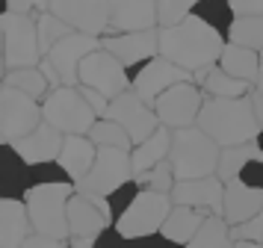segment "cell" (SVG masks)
<instances>
[{"label":"cell","instance_id":"obj_1","mask_svg":"<svg viewBox=\"0 0 263 248\" xmlns=\"http://www.w3.org/2000/svg\"><path fill=\"white\" fill-rule=\"evenodd\" d=\"M225 45V35L195 15L183 18L180 24H172V27H160V56L172 59L175 65L192 71V74L219 65Z\"/></svg>","mask_w":263,"mask_h":248},{"label":"cell","instance_id":"obj_50","mask_svg":"<svg viewBox=\"0 0 263 248\" xmlns=\"http://www.w3.org/2000/svg\"><path fill=\"white\" fill-rule=\"evenodd\" d=\"M254 89L263 94V50H260V74H257V83H254Z\"/></svg>","mask_w":263,"mask_h":248},{"label":"cell","instance_id":"obj_5","mask_svg":"<svg viewBox=\"0 0 263 248\" xmlns=\"http://www.w3.org/2000/svg\"><path fill=\"white\" fill-rule=\"evenodd\" d=\"M42 112H45V121L60 127L65 136L89 133L95 127V121L101 118L95 112V106L83 98L80 86H57V89H50L48 98L42 101Z\"/></svg>","mask_w":263,"mask_h":248},{"label":"cell","instance_id":"obj_7","mask_svg":"<svg viewBox=\"0 0 263 248\" xmlns=\"http://www.w3.org/2000/svg\"><path fill=\"white\" fill-rule=\"evenodd\" d=\"M175 207V201L168 192H154V189H142L133 204L116 219V227L124 239H136V236L160 234L166 224L168 213Z\"/></svg>","mask_w":263,"mask_h":248},{"label":"cell","instance_id":"obj_41","mask_svg":"<svg viewBox=\"0 0 263 248\" xmlns=\"http://www.w3.org/2000/svg\"><path fill=\"white\" fill-rule=\"evenodd\" d=\"M50 9V0H6V12L15 15H42Z\"/></svg>","mask_w":263,"mask_h":248},{"label":"cell","instance_id":"obj_19","mask_svg":"<svg viewBox=\"0 0 263 248\" xmlns=\"http://www.w3.org/2000/svg\"><path fill=\"white\" fill-rule=\"evenodd\" d=\"M62 142H65V133L60 127H53L50 121H42L36 130H30L27 136L15 139L12 145L18 148V154L27 163H53V160H60Z\"/></svg>","mask_w":263,"mask_h":248},{"label":"cell","instance_id":"obj_15","mask_svg":"<svg viewBox=\"0 0 263 248\" xmlns=\"http://www.w3.org/2000/svg\"><path fill=\"white\" fill-rule=\"evenodd\" d=\"M116 224L109 201L104 195H86V192H74L68 201V227L71 236H98L104 227Z\"/></svg>","mask_w":263,"mask_h":248},{"label":"cell","instance_id":"obj_12","mask_svg":"<svg viewBox=\"0 0 263 248\" xmlns=\"http://www.w3.org/2000/svg\"><path fill=\"white\" fill-rule=\"evenodd\" d=\"M107 118H116L121 127L130 133L133 145H139L142 139H148V136L160 127V116H157V109L151 104H145L133 89H127V92H121L119 98L109 101Z\"/></svg>","mask_w":263,"mask_h":248},{"label":"cell","instance_id":"obj_2","mask_svg":"<svg viewBox=\"0 0 263 248\" xmlns=\"http://www.w3.org/2000/svg\"><path fill=\"white\" fill-rule=\"evenodd\" d=\"M198 127L207 136H213L222 148L246 145V142H254L260 136L251 94H246V98H210L207 94L201 116H198Z\"/></svg>","mask_w":263,"mask_h":248},{"label":"cell","instance_id":"obj_11","mask_svg":"<svg viewBox=\"0 0 263 248\" xmlns=\"http://www.w3.org/2000/svg\"><path fill=\"white\" fill-rule=\"evenodd\" d=\"M133 160L130 151L124 148H98L95 165L92 171L77 183V192H86V195H104L107 198L112 189H119L121 183L133 180Z\"/></svg>","mask_w":263,"mask_h":248},{"label":"cell","instance_id":"obj_38","mask_svg":"<svg viewBox=\"0 0 263 248\" xmlns=\"http://www.w3.org/2000/svg\"><path fill=\"white\" fill-rule=\"evenodd\" d=\"M139 192H142V183H139L136 177H133V180H127V183H121L119 189H112V192L107 195L109 210H112V219H119L121 213H124V210L133 204V198H136Z\"/></svg>","mask_w":263,"mask_h":248},{"label":"cell","instance_id":"obj_17","mask_svg":"<svg viewBox=\"0 0 263 248\" xmlns=\"http://www.w3.org/2000/svg\"><path fill=\"white\" fill-rule=\"evenodd\" d=\"M98 47H104V42H101L98 35L77 33V30L50 47L48 56L53 59V65L60 71L62 86H80V62H83L92 50H98Z\"/></svg>","mask_w":263,"mask_h":248},{"label":"cell","instance_id":"obj_29","mask_svg":"<svg viewBox=\"0 0 263 248\" xmlns=\"http://www.w3.org/2000/svg\"><path fill=\"white\" fill-rule=\"evenodd\" d=\"M186 248H234V236H231L228 219L222 213H210Z\"/></svg>","mask_w":263,"mask_h":248},{"label":"cell","instance_id":"obj_46","mask_svg":"<svg viewBox=\"0 0 263 248\" xmlns=\"http://www.w3.org/2000/svg\"><path fill=\"white\" fill-rule=\"evenodd\" d=\"M231 6L237 12V18H249V15L263 12V0H231Z\"/></svg>","mask_w":263,"mask_h":248},{"label":"cell","instance_id":"obj_44","mask_svg":"<svg viewBox=\"0 0 263 248\" xmlns=\"http://www.w3.org/2000/svg\"><path fill=\"white\" fill-rule=\"evenodd\" d=\"M80 92H83V98L89 101V104L95 106L98 116H107V109H109V98L107 94H101L98 89H92V86H80Z\"/></svg>","mask_w":263,"mask_h":248},{"label":"cell","instance_id":"obj_32","mask_svg":"<svg viewBox=\"0 0 263 248\" xmlns=\"http://www.w3.org/2000/svg\"><path fill=\"white\" fill-rule=\"evenodd\" d=\"M3 83L6 86H12V89H21V92L33 94L36 101H45L50 92V83L48 77L42 74V68L39 65H33V68H12L3 74Z\"/></svg>","mask_w":263,"mask_h":248},{"label":"cell","instance_id":"obj_31","mask_svg":"<svg viewBox=\"0 0 263 248\" xmlns=\"http://www.w3.org/2000/svg\"><path fill=\"white\" fill-rule=\"evenodd\" d=\"M192 15L201 18L204 24H210L213 30H219L225 39L231 35V27L237 21V12L231 6V0H198L195 9H192Z\"/></svg>","mask_w":263,"mask_h":248},{"label":"cell","instance_id":"obj_28","mask_svg":"<svg viewBox=\"0 0 263 248\" xmlns=\"http://www.w3.org/2000/svg\"><path fill=\"white\" fill-rule=\"evenodd\" d=\"M201 89H204V94H210V98H246V94L254 92V83L239 80L234 74H228L222 65H213V68L204 74Z\"/></svg>","mask_w":263,"mask_h":248},{"label":"cell","instance_id":"obj_4","mask_svg":"<svg viewBox=\"0 0 263 248\" xmlns=\"http://www.w3.org/2000/svg\"><path fill=\"white\" fill-rule=\"evenodd\" d=\"M219 157H222V145H219L213 136H207L198 124L175 130L168 160L175 165V177H178V180L216 175Z\"/></svg>","mask_w":263,"mask_h":248},{"label":"cell","instance_id":"obj_22","mask_svg":"<svg viewBox=\"0 0 263 248\" xmlns=\"http://www.w3.org/2000/svg\"><path fill=\"white\" fill-rule=\"evenodd\" d=\"M263 213V189L242 183L239 177L225 183V204H222V216L228 219V224L234 227L239 222H249L251 216Z\"/></svg>","mask_w":263,"mask_h":248},{"label":"cell","instance_id":"obj_26","mask_svg":"<svg viewBox=\"0 0 263 248\" xmlns=\"http://www.w3.org/2000/svg\"><path fill=\"white\" fill-rule=\"evenodd\" d=\"M210 213L207 210H198V207H183V204H175L172 213H168L166 224H163V231L160 234H166L168 239H175L180 245H190L192 236L198 234V227L204 224Z\"/></svg>","mask_w":263,"mask_h":248},{"label":"cell","instance_id":"obj_3","mask_svg":"<svg viewBox=\"0 0 263 248\" xmlns=\"http://www.w3.org/2000/svg\"><path fill=\"white\" fill-rule=\"evenodd\" d=\"M77 192L74 180H60V183H42L27 192V210L33 219V231L53 239H71L68 227V201Z\"/></svg>","mask_w":263,"mask_h":248},{"label":"cell","instance_id":"obj_18","mask_svg":"<svg viewBox=\"0 0 263 248\" xmlns=\"http://www.w3.org/2000/svg\"><path fill=\"white\" fill-rule=\"evenodd\" d=\"M172 201L175 204H183V207H198V210H207V213H222V204H225V180L219 175L178 180L175 189H172Z\"/></svg>","mask_w":263,"mask_h":248},{"label":"cell","instance_id":"obj_14","mask_svg":"<svg viewBox=\"0 0 263 248\" xmlns=\"http://www.w3.org/2000/svg\"><path fill=\"white\" fill-rule=\"evenodd\" d=\"M50 12L68 21L77 33L104 39L112 18V0H50Z\"/></svg>","mask_w":263,"mask_h":248},{"label":"cell","instance_id":"obj_39","mask_svg":"<svg viewBox=\"0 0 263 248\" xmlns=\"http://www.w3.org/2000/svg\"><path fill=\"white\" fill-rule=\"evenodd\" d=\"M234 242H263V213L251 216L249 222H239L231 227Z\"/></svg>","mask_w":263,"mask_h":248},{"label":"cell","instance_id":"obj_13","mask_svg":"<svg viewBox=\"0 0 263 248\" xmlns=\"http://www.w3.org/2000/svg\"><path fill=\"white\" fill-rule=\"evenodd\" d=\"M130 80H133V92L139 94L145 104L154 106V101H157V98H160L163 92H166V89H172L175 83L195 80V77H192V71H186V68H180V65H175L172 59L154 56V59L142 62L139 68L133 71Z\"/></svg>","mask_w":263,"mask_h":248},{"label":"cell","instance_id":"obj_48","mask_svg":"<svg viewBox=\"0 0 263 248\" xmlns=\"http://www.w3.org/2000/svg\"><path fill=\"white\" fill-rule=\"evenodd\" d=\"M251 101H254V112H257V124H260V133H263V94L254 89L251 92Z\"/></svg>","mask_w":263,"mask_h":248},{"label":"cell","instance_id":"obj_49","mask_svg":"<svg viewBox=\"0 0 263 248\" xmlns=\"http://www.w3.org/2000/svg\"><path fill=\"white\" fill-rule=\"evenodd\" d=\"M71 248H95V245H92V236H74Z\"/></svg>","mask_w":263,"mask_h":248},{"label":"cell","instance_id":"obj_45","mask_svg":"<svg viewBox=\"0 0 263 248\" xmlns=\"http://www.w3.org/2000/svg\"><path fill=\"white\" fill-rule=\"evenodd\" d=\"M21 248H71V245H65V239H53V236H45V234H30Z\"/></svg>","mask_w":263,"mask_h":248},{"label":"cell","instance_id":"obj_27","mask_svg":"<svg viewBox=\"0 0 263 248\" xmlns=\"http://www.w3.org/2000/svg\"><path fill=\"white\" fill-rule=\"evenodd\" d=\"M219 65L228 74L239 77V80L257 83V74H260V50L237 45V42H228L225 50H222V56H219Z\"/></svg>","mask_w":263,"mask_h":248},{"label":"cell","instance_id":"obj_24","mask_svg":"<svg viewBox=\"0 0 263 248\" xmlns=\"http://www.w3.org/2000/svg\"><path fill=\"white\" fill-rule=\"evenodd\" d=\"M30 189H33L30 163L18 154V148L12 142H3V183H0V195L3 198H27Z\"/></svg>","mask_w":263,"mask_h":248},{"label":"cell","instance_id":"obj_21","mask_svg":"<svg viewBox=\"0 0 263 248\" xmlns=\"http://www.w3.org/2000/svg\"><path fill=\"white\" fill-rule=\"evenodd\" d=\"M33 231V219L24 198H3L0 195V248H21Z\"/></svg>","mask_w":263,"mask_h":248},{"label":"cell","instance_id":"obj_43","mask_svg":"<svg viewBox=\"0 0 263 248\" xmlns=\"http://www.w3.org/2000/svg\"><path fill=\"white\" fill-rule=\"evenodd\" d=\"M239 180H242V183H249V186L263 189V157H254V160H249V163L242 165Z\"/></svg>","mask_w":263,"mask_h":248},{"label":"cell","instance_id":"obj_40","mask_svg":"<svg viewBox=\"0 0 263 248\" xmlns=\"http://www.w3.org/2000/svg\"><path fill=\"white\" fill-rule=\"evenodd\" d=\"M124 248H186L175 242V239H168L166 234H148V236H136V239H127V245Z\"/></svg>","mask_w":263,"mask_h":248},{"label":"cell","instance_id":"obj_10","mask_svg":"<svg viewBox=\"0 0 263 248\" xmlns=\"http://www.w3.org/2000/svg\"><path fill=\"white\" fill-rule=\"evenodd\" d=\"M80 86H92L112 101L121 92L133 89V80L127 65L116 53H109L107 47H98L80 62Z\"/></svg>","mask_w":263,"mask_h":248},{"label":"cell","instance_id":"obj_51","mask_svg":"<svg viewBox=\"0 0 263 248\" xmlns=\"http://www.w3.org/2000/svg\"><path fill=\"white\" fill-rule=\"evenodd\" d=\"M234 248H263V242H234Z\"/></svg>","mask_w":263,"mask_h":248},{"label":"cell","instance_id":"obj_9","mask_svg":"<svg viewBox=\"0 0 263 248\" xmlns=\"http://www.w3.org/2000/svg\"><path fill=\"white\" fill-rule=\"evenodd\" d=\"M204 98H207V94H204V89L195 80L175 83L172 89H166V92L154 101V109H157V116H160V124H166V127H172V130L198 124Z\"/></svg>","mask_w":263,"mask_h":248},{"label":"cell","instance_id":"obj_34","mask_svg":"<svg viewBox=\"0 0 263 248\" xmlns=\"http://www.w3.org/2000/svg\"><path fill=\"white\" fill-rule=\"evenodd\" d=\"M36 24H39V45H42V56H48L50 47L57 45V42H62L65 35L74 33V27L68 21H62L60 15H53V12H42V15H36Z\"/></svg>","mask_w":263,"mask_h":248},{"label":"cell","instance_id":"obj_47","mask_svg":"<svg viewBox=\"0 0 263 248\" xmlns=\"http://www.w3.org/2000/svg\"><path fill=\"white\" fill-rule=\"evenodd\" d=\"M39 68H42V74L48 77L50 89H57V86H62V77H60V71H57V65H53V59H50V56H42V62H39Z\"/></svg>","mask_w":263,"mask_h":248},{"label":"cell","instance_id":"obj_42","mask_svg":"<svg viewBox=\"0 0 263 248\" xmlns=\"http://www.w3.org/2000/svg\"><path fill=\"white\" fill-rule=\"evenodd\" d=\"M92 245H95V248H124V245H127V239L119 234V227H116V224H109V227H104L98 236H92Z\"/></svg>","mask_w":263,"mask_h":248},{"label":"cell","instance_id":"obj_23","mask_svg":"<svg viewBox=\"0 0 263 248\" xmlns=\"http://www.w3.org/2000/svg\"><path fill=\"white\" fill-rule=\"evenodd\" d=\"M95 157H98V145L89 139V133H71V136H65V142H62L60 165L68 171V177H71L74 183H80L92 171Z\"/></svg>","mask_w":263,"mask_h":248},{"label":"cell","instance_id":"obj_6","mask_svg":"<svg viewBox=\"0 0 263 248\" xmlns=\"http://www.w3.org/2000/svg\"><path fill=\"white\" fill-rule=\"evenodd\" d=\"M3 30V68H33L42 62V45H39V24L36 15H15L3 12L0 18Z\"/></svg>","mask_w":263,"mask_h":248},{"label":"cell","instance_id":"obj_52","mask_svg":"<svg viewBox=\"0 0 263 248\" xmlns=\"http://www.w3.org/2000/svg\"><path fill=\"white\" fill-rule=\"evenodd\" d=\"M257 145H260V151H263V133H260V136H257Z\"/></svg>","mask_w":263,"mask_h":248},{"label":"cell","instance_id":"obj_30","mask_svg":"<svg viewBox=\"0 0 263 248\" xmlns=\"http://www.w3.org/2000/svg\"><path fill=\"white\" fill-rule=\"evenodd\" d=\"M254 157H263L257 139L246 142V145H231V148H222V157H219V168H216V175L228 183V180L239 177L242 165L249 163V160H254Z\"/></svg>","mask_w":263,"mask_h":248},{"label":"cell","instance_id":"obj_37","mask_svg":"<svg viewBox=\"0 0 263 248\" xmlns=\"http://www.w3.org/2000/svg\"><path fill=\"white\" fill-rule=\"evenodd\" d=\"M198 0H157V12H160V27H172L190 18Z\"/></svg>","mask_w":263,"mask_h":248},{"label":"cell","instance_id":"obj_25","mask_svg":"<svg viewBox=\"0 0 263 248\" xmlns=\"http://www.w3.org/2000/svg\"><path fill=\"white\" fill-rule=\"evenodd\" d=\"M172 139H175V130L166 127V124H160L148 139H142L139 145H133V151H130L133 175H142L148 168H154L157 163L168 160V154H172Z\"/></svg>","mask_w":263,"mask_h":248},{"label":"cell","instance_id":"obj_35","mask_svg":"<svg viewBox=\"0 0 263 248\" xmlns=\"http://www.w3.org/2000/svg\"><path fill=\"white\" fill-rule=\"evenodd\" d=\"M228 42H237V45L263 50V12L260 15H249V18H237L234 27H231Z\"/></svg>","mask_w":263,"mask_h":248},{"label":"cell","instance_id":"obj_8","mask_svg":"<svg viewBox=\"0 0 263 248\" xmlns=\"http://www.w3.org/2000/svg\"><path fill=\"white\" fill-rule=\"evenodd\" d=\"M42 121H45L42 101L3 83V89H0V136H3V142L21 139L30 130H36Z\"/></svg>","mask_w":263,"mask_h":248},{"label":"cell","instance_id":"obj_20","mask_svg":"<svg viewBox=\"0 0 263 248\" xmlns=\"http://www.w3.org/2000/svg\"><path fill=\"white\" fill-rule=\"evenodd\" d=\"M160 27L157 0H112V33H136V30H154Z\"/></svg>","mask_w":263,"mask_h":248},{"label":"cell","instance_id":"obj_36","mask_svg":"<svg viewBox=\"0 0 263 248\" xmlns=\"http://www.w3.org/2000/svg\"><path fill=\"white\" fill-rule=\"evenodd\" d=\"M136 180L142 183V189H154V192H168V195H172V189H175V183H178L172 160H163V163H157L154 168H148V171H142V175H136Z\"/></svg>","mask_w":263,"mask_h":248},{"label":"cell","instance_id":"obj_33","mask_svg":"<svg viewBox=\"0 0 263 248\" xmlns=\"http://www.w3.org/2000/svg\"><path fill=\"white\" fill-rule=\"evenodd\" d=\"M89 139L95 142L98 148H124V151H133V139L130 133L121 127L116 118H98L95 127L89 130Z\"/></svg>","mask_w":263,"mask_h":248},{"label":"cell","instance_id":"obj_16","mask_svg":"<svg viewBox=\"0 0 263 248\" xmlns=\"http://www.w3.org/2000/svg\"><path fill=\"white\" fill-rule=\"evenodd\" d=\"M101 42H104V47L109 53H116L127 65L130 74L142 62L160 56V27H154V30H136V33H112V35H104Z\"/></svg>","mask_w":263,"mask_h":248}]
</instances>
